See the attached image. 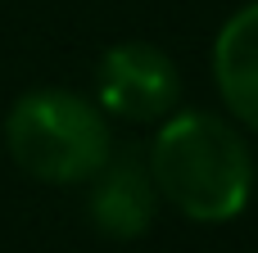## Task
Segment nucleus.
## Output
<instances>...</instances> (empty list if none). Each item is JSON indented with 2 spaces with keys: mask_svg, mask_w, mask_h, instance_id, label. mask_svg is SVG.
<instances>
[{
  "mask_svg": "<svg viewBox=\"0 0 258 253\" xmlns=\"http://www.w3.org/2000/svg\"><path fill=\"white\" fill-rule=\"evenodd\" d=\"M150 172L159 195L190 222H231L254 195V158L245 136L204 109L163 118L150 145Z\"/></svg>",
  "mask_w": 258,
  "mask_h": 253,
  "instance_id": "obj_1",
  "label": "nucleus"
},
{
  "mask_svg": "<svg viewBox=\"0 0 258 253\" xmlns=\"http://www.w3.org/2000/svg\"><path fill=\"white\" fill-rule=\"evenodd\" d=\"M5 145L27 177L50 186L91 181L113 154L104 113L59 86H41L14 100L5 118Z\"/></svg>",
  "mask_w": 258,
  "mask_h": 253,
  "instance_id": "obj_2",
  "label": "nucleus"
},
{
  "mask_svg": "<svg viewBox=\"0 0 258 253\" xmlns=\"http://www.w3.org/2000/svg\"><path fill=\"white\" fill-rule=\"evenodd\" d=\"M100 109L127 122H163L181 104L177 63L150 41H122L100 59Z\"/></svg>",
  "mask_w": 258,
  "mask_h": 253,
  "instance_id": "obj_3",
  "label": "nucleus"
},
{
  "mask_svg": "<svg viewBox=\"0 0 258 253\" xmlns=\"http://www.w3.org/2000/svg\"><path fill=\"white\" fill-rule=\"evenodd\" d=\"M91 222L109 240H141L159 217V186L141 154H109V163L91 177Z\"/></svg>",
  "mask_w": 258,
  "mask_h": 253,
  "instance_id": "obj_4",
  "label": "nucleus"
},
{
  "mask_svg": "<svg viewBox=\"0 0 258 253\" xmlns=\"http://www.w3.org/2000/svg\"><path fill=\"white\" fill-rule=\"evenodd\" d=\"M213 81L222 104L258 131V0L222 23L213 41Z\"/></svg>",
  "mask_w": 258,
  "mask_h": 253,
  "instance_id": "obj_5",
  "label": "nucleus"
}]
</instances>
